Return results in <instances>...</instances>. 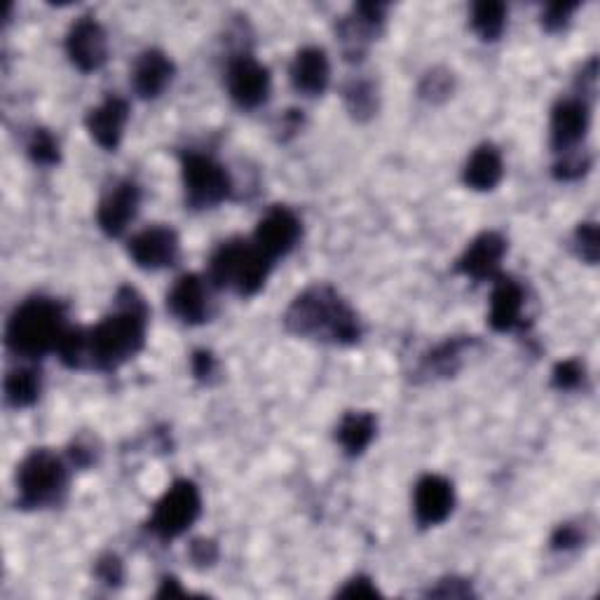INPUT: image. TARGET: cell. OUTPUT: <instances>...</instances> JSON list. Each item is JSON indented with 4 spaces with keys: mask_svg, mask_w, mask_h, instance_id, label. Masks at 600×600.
<instances>
[{
    "mask_svg": "<svg viewBox=\"0 0 600 600\" xmlns=\"http://www.w3.org/2000/svg\"><path fill=\"white\" fill-rule=\"evenodd\" d=\"M146 303L134 288H120L115 313L85 330V364L99 370H113L130 362L146 343Z\"/></svg>",
    "mask_w": 600,
    "mask_h": 600,
    "instance_id": "6da1fadb",
    "label": "cell"
},
{
    "mask_svg": "<svg viewBox=\"0 0 600 600\" xmlns=\"http://www.w3.org/2000/svg\"><path fill=\"white\" fill-rule=\"evenodd\" d=\"M284 326L294 336L334 345H352L362 338L357 313L326 284L309 286L296 296L286 309Z\"/></svg>",
    "mask_w": 600,
    "mask_h": 600,
    "instance_id": "7a4b0ae2",
    "label": "cell"
},
{
    "mask_svg": "<svg viewBox=\"0 0 600 600\" xmlns=\"http://www.w3.org/2000/svg\"><path fill=\"white\" fill-rule=\"evenodd\" d=\"M69 334L67 313L57 301L31 298L19 305L6 330V343L17 357L38 359L57 352Z\"/></svg>",
    "mask_w": 600,
    "mask_h": 600,
    "instance_id": "3957f363",
    "label": "cell"
},
{
    "mask_svg": "<svg viewBox=\"0 0 600 600\" xmlns=\"http://www.w3.org/2000/svg\"><path fill=\"white\" fill-rule=\"evenodd\" d=\"M271 267L273 258H267L254 242L233 240L221 244L212 256L210 277L216 286L235 288L240 296H254L271 275Z\"/></svg>",
    "mask_w": 600,
    "mask_h": 600,
    "instance_id": "277c9868",
    "label": "cell"
},
{
    "mask_svg": "<svg viewBox=\"0 0 600 600\" xmlns=\"http://www.w3.org/2000/svg\"><path fill=\"white\" fill-rule=\"evenodd\" d=\"M67 490V467L50 450H33L17 471V492L22 509L54 505Z\"/></svg>",
    "mask_w": 600,
    "mask_h": 600,
    "instance_id": "5b68a950",
    "label": "cell"
},
{
    "mask_svg": "<svg viewBox=\"0 0 600 600\" xmlns=\"http://www.w3.org/2000/svg\"><path fill=\"white\" fill-rule=\"evenodd\" d=\"M183 185L185 197H189V202L197 206V210L221 204L233 191L231 176H227L223 164L202 153L183 155Z\"/></svg>",
    "mask_w": 600,
    "mask_h": 600,
    "instance_id": "8992f818",
    "label": "cell"
},
{
    "mask_svg": "<svg viewBox=\"0 0 600 600\" xmlns=\"http://www.w3.org/2000/svg\"><path fill=\"white\" fill-rule=\"evenodd\" d=\"M200 511L202 498L197 486L193 481H176L155 505L151 528L162 540H174L197 521Z\"/></svg>",
    "mask_w": 600,
    "mask_h": 600,
    "instance_id": "52a82bcc",
    "label": "cell"
},
{
    "mask_svg": "<svg viewBox=\"0 0 600 600\" xmlns=\"http://www.w3.org/2000/svg\"><path fill=\"white\" fill-rule=\"evenodd\" d=\"M67 52L82 73H92L106 64L109 38L103 27L92 17H82L67 35Z\"/></svg>",
    "mask_w": 600,
    "mask_h": 600,
    "instance_id": "ba28073f",
    "label": "cell"
},
{
    "mask_svg": "<svg viewBox=\"0 0 600 600\" xmlns=\"http://www.w3.org/2000/svg\"><path fill=\"white\" fill-rule=\"evenodd\" d=\"M298 237H301L298 216L292 210H286V206H273V210L258 221L254 244L267 258L275 261L292 252Z\"/></svg>",
    "mask_w": 600,
    "mask_h": 600,
    "instance_id": "9c48e42d",
    "label": "cell"
},
{
    "mask_svg": "<svg viewBox=\"0 0 600 600\" xmlns=\"http://www.w3.org/2000/svg\"><path fill=\"white\" fill-rule=\"evenodd\" d=\"M128 252L143 271H162L179 258V235L172 227L153 225L130 240Z\"/></svg>",
    "mask_w": 600,
    "mask_h": 600,
    "instance_id": "30bf717a",
    "label": "cell"
},
{
    "mask_svg": "<svg viewBox=\"0 0 600 600\" xmlns=\"http://www.w3.org/2000/svg\"><path fill=\"white\" fill-rule=\"evenodd\" d=\"M227 90L242 109H256L271 94V73L252 57H237L227 67Z\"/></svg>",
    "mask_w": 600,
    "mask_h": 600,
    "instance_id": "8fae6325",
    "label": "cell"
},
{
    "mask_svg": "<svg viewBox=\"0 0 600 600\" xmlns=\"http://www.w3.org/2000/svg\"><path fill=\"white\" fill-rule=\"evenodd\" d=\"M141 204V189L134 181H120L113 189L103 195L96 221L99 227L109 237H118L128 231V225L136 218Z\"/></svg>",
    "mask_w": 600,
    "mask_h": 600,
    "instance_id": "7c38bea8",
    "label": "cell"
},
{
    "mask_svg": "<svg viewBox=\"0 0 600 600\" xmlns=\"http://www.w3.org/2000/svg\"><path fill=\"white\" fill-rule=\"evenodd\" d=\"M413 507H416V519L423 528L444 523L455 507L452 484L437 474L423 476L416 486V500H413Z\"/></svg>",
    "mask_w": 600,
    "mask_h": 600,
    "instance_id": "4fadbf2b",
    "label": "cell"
},
{
    "mask_svg": "<svg viewBox=\"0 0 600 600\" xmlns=\"http://www.w3.org/2000/svg\"><path fill=\"white\" fill-rule=\"evenodd\" d=\"M505 254H507V242L502 235L481 233L467 246V252L458 261V271L476 282L492 279L500 271Z\"/></svg>",
    "mask_w": 600,
    "mask_h": 600,
    "instance_id": "5bb4252c",
    "label": "cell"
},
{
    "mask_svg": "<svg viewBox=\"0 0 600 600\" xmlns=\"http://www.w3.org/2000/svg\"><path fill=\"white\" fill-rule=\"evenodd\" d=\"M589 130V106L584 99H566L551 115V141L558 153L572 151Z\"/></svg>",
    "mask_w": 600,
    "mask_h": 600,
    "instance_id": "9a60e30c",
    "label": "cell"
},
{
    "mask_svg": "<svg viewBox=\"0 0 600 600\" xmlns=\"http://www.w3.org/2000/svg\"><path fill=\"white\" fill-rule=\"evenodd\" d=\"M130 118V106L125 99L109 96L101 106L92 109L88 115V132L101 149L115 151L122 141Z\"/></svg>",
    "mask_w": 600,
    "mask_h": 600,
    "instance_id": "2e32d148",
    "label": "cell"
},
{
    "mask_svg": "<svg viewBox=\"0 0 600 600\" xmlns=\"http://www.w3.org/2000/svg\"><path fill=\"white\" fill-rule=\"evenodd\" d=\"M172 78H174L172 59L164 52H160V50L143 52L139 57V61H136L134 73H132L134 90L143 99L160 96L164 90L170 88Z\"/></svg>",
    "mask_w": 600,
    "mask_h": 600,
    "instance_id": "e0dca14e",
    "label": "cell"
},
{
    "mask_svg": "<svg viewBox=\"0 0 600 600\" xmlns=\"http://www.w3.org/2000/svg\"><path fill=\"white\" fill-rule=\"evenodd\" d=\"M167 305L174 317L185 324L204 322L206 313H210V298H206L204 282L197 275L179 277L167 296Z\"/></svg>",
    "mask_w": 600,
    "mask_h": 600,
    "instance_id": "ac0fdd59",
    "label": "cell"
},
{
    "mask_svg": "<svg viewBox=\"0 0 600 600\" xmlns=\"http://www.w3.org/2000/svg\"><path fill=\"white\" fill-rule=\"evenodd\" d=\"M523 305H526V294L519 282L513 279H500L492 288V298H490V326L500 334H507V330H513L516 326H521L523 317Z\"/></svg>",
    "mask_w": 600,
    "mask_h": 600,
    "instance_id": "d6986e66",
    "label": "cell"
},
{
    "mask_svg": "<svg viewBox=\"0 0 600 600\" xmlns=\"http://www.w3.org/2000/svg\"><path fill=\"white\" fill-rule=\"evenodd\" d=\"M330 64L322 48H303L292 64L294 88L307 96H317L328 88Z\"/></svg>",
    "mask_w": 600,
    "mask_h": 600,
    "instance_id": "ffe728a7",
    "label": "cell"
},
{
    "mask_svg": "<svg viewBox=\"0 0 600 600\" xmlns=\"http://www.w3.org/2000/svg\"><path fill=\"white\" fill-rule=\"evenodd\" d=\"M505 164L500 151L484 143L476 149L465 164V183L474 191H492L502 181Z\"/></svg>",
    "mask_w": 600,
    "mask_h": 600,
    "instance_id": "44dd1931",
    "label": "cell"
},
{
    "mask_svg": "<svg viewBox=\"0 0 600 600\" xmlns=\"http://www.w3.org/2000/svg\"><path fill=\"white\" fill-rule=\"evenodd\" d=\"M376 437V418L370 413H347L338 425V441L347 455H362Z\"/></svg>",
    "mask_w": 600,
    "mask_h": 600,
    "instance_id": "7402d4cb",
    "label": "cell"
},
{
    "mask_svg": "<svg viewBox=\"0 0 600 600\" xmlns=\"http://www.w3.org/2000/svg\"><path fill=\"white\" fill-rule=\"evenodd\" d=\"M40 397V374L31 366H17L6 378V399L14 408L33 406Z\"/></svg>",
    "mask_w": 600,
    "mask_h": 600,
    "instance_id": "603a6c76",
    "label": "cell"
},
{
    "mask_svg": "<svg viewBox=\"0 0 600 600\" xmlns=\"http://www.w3.org/2000/svg\"><path fill=\"white\" fill-rule=\"evenodd\" d=\"M507 24V6L495 3V0H484L476 3L471 10V27L484 40H498Z\"/></svg>",
    "mask_w": 600,
    "mask_h": 600,
    "instance_id": "cb8c5ba5",
    "label": "cell"
},
{
    "mask_svg": "<svg viewBox=\"0 0 600 600\" xmlns=\"http://www.w3.org/2000/svg\"><path fill=\"white\" fill-rule=\"evenodd\" d=\"M347 109L355 118H370L376 113V90L370 88V82H352L345 90Z\"/></svg>",
    "mask_w": 600,
    "mask_h": 600,
    "instance_id": "d4e9b609",
    "label": "cell"
},
{
    "mask_svg": "<svg viewBox=\"0 0 600 600\" xmlns=\"http://www.w3.org/2000/svg\"><path fill=\"white\" fill-rule=\"evenodd\" d=\"M467 340H448L444 345H439L437 349L429 355V368L437 370V374H455V368L460 364L462 349H465Z\"/></svg>",
    "mask_w": 600,
    "mask_h": 600,
    "instance_id": "484cf974",
    "label": "cell"
},
{
    "mask_svg": "<svg viewBox=\"0 0 600 600\" xmlns=\"http://www.w3.org/2000/svg\"><path fill=\"white\" fill-rule=\"evenodd\" d=\"M29 155L35 164L50 167V164L59 162V143L48 130H35L29 141Z\"/></svg>",
    "mask_w": 600,
    "mask_h": 600,
    "instance_id": "4316f807",
    "label": "cell"
},
{
    "mask_svg": "<svg viewBox=\"0 0 600 600\" xmlns=\"http://www.w3.org/2000/svg\"><path fill=\"white\" fill-rule=\"evenodd\" d=\"M584 380V366L574 362V359H566L561 364H556L553 368V385L558 389H574L582 385Z\"/></svg>",
    "mask_w": 600,
    "mask_h": 600,
    "instance_id": "83f0119b",
    "label": "cell"
},
{
    "mask_svg": "<svg viewBox=\"0 0 600 600\" xmlns=\"http://www.w3.org/2000/svg\"><path fill=\"white\" fill-rule=\"evenodd\" d=\"M577 250H579V254H582L584 261H589V263L598 261L600 244H598V225L596 223H582L577 227Z\"/></svg>",
    "mask_w": 600,
    "mask_h": 600,
    "instance_id": "f1b7e54d",
    "label": "cell"
},
{
    "mask_svg": "<svg viewBox=\"0 0 600 600\" xmlns=\"http://www.w3.org/2000/svg\"><path fill=\"white\" fill-rule=\"evenodd\" d=\"M589 164H591L589 155H579V153L568 151V153H563V160L556 164V176L563 179V181H574L582 174H587Z\"/></svg>",
    "mask_w": 600,
    "mask_h": 600,
    "instance_id": "f546056e",
    "label": "cell"
},
{
    "mask_svg": "<svg viewBox=\"0 0 600 600\" xmlns=\"http://www.w3.org/2000/svg\"><path fill=\"white\" fill-rule=\"evenodd\" d=\"M96 577L101 579L103 584L118 587V584L122 582V577H125V570H122L120 558L113 556V553L99 558V563H96Z\"/></svg>",
    "mask_w": 600,
    "mask_h": 600,
    "instance_id": "4dcf8cb0",
    "label": "cell"
},
{
    "mask_svg": "<svg viewBox=\"0 0 600 600\" xmlns=\"http://www.w3.org/2000/svg\"><path fill=\"white\" fill-rule=\"evenodd\" d=\"M577 10V3H553L545 10L542 14V27L547 31H561L566 24L570 14Z\"/></svg>",
    "mask_w": 600,
    "mask_h": 600,
    "instance_id": "1f68e13d",
    "label": "cell"
},
{
    "mask_svg": "<svg viewBox=\"0 0 600 600\" xmlns=\"http://www.w3.org/2000/svg\"><path fill=\"white\" fill-rule=\"evenodd\" d=\"M378 587L370 582L368 577H355V579H349V582L338 591V596L343 598H374L378 596Z\"/></svg>",
    "mask_w": 600,
    "mask_h": 600,
    "instance_id": "d6a6232c",
    "label": "cell"
},
{
    "mask_svg": "<svg viewBox=\"0 0 600 600\" xmlns=\"http://www.w3.org/2000/svg\"><path fill=\"white\" fill-rule=\"evenodd\" d=\"M582 540H584V535L579 532V528L566 523V526H561L553 532L551 545H553V549H572L577 545H582Z\"/></svg>",
    "mask_w": 600,
    "mask_h": 600,
    "instance_id": "836d02e7",
    "label": "cell"
},
{
    "mask_svg": "<svg viewBox=\"0 0 600 600\" xmlns=\"http://www.w3.org/2000/svg\"><path fill=\"white\" fill-rule=\"evenodd\" d=\"M429 596L465 598V596H471V587L467 582H462V579H444V582H439V587L429 589Z\"/></svg>",
    "mask_w": 600,
    "mask_h": 600,
    "instance_id": "e575fe53",
    "label": "cell"
},
{
    "mask_svg": "<svg viewBox=\"0 0 600 600\" xmlns=\"http://www.w3.org/2000/svg\"><path fill=\"white\" fill-rule=\"evenodd\" d=\"M423 94L429 99L437 96H448L450 94V78L448 75H439L437 71L429 73L423 82Z\"/></svg>",
    "mask_w": 600,
    "mask_h": 600,
    "instance_id": "d590c367",
    "label": "cell"
},
{
    "mask_svg": "<svg viewBox=\"0 0 600 600\" xmlns=\"http://www.w3.org/2000/svg\"><path fill=\"white\" fill-rule=\"evenodd\" d=\"M191 556H193V561L200 563V566H212V563L216 561L218 549H216V545L210 542V540H197V542H193Z\"/></svg>",
    "mask_w": 600,
    "mask_h": 600,
    "instance_id": "8d00e7d4",
    "label": "cell"
},
{
    "mask_svg": "<svg viewBox=\"0 0 600 600\" xmlns=\"http://www.w3.org/2000/svg\"><path fill=\"white\" fill-rule=\"evenodd\" d=\"M214 370H216V362H214V357L210 355V352H195V355H193V374L197 376V378H210V376H214Z\"/></svg>",
    "mask_w": 600,
    "mask_h": 600,
    "instance_id": "74e56055",
    "label": "cell"
},
{
    "mask_svg": "<svg viewBox=\"0 0 600 600\" xmlns=\"http://www.w3.org/2000/svg\"><path fill=\"white\" fill-rule=\"evenodd\" d=\"M181 593H183V591H181V587L176 584V579H164L162 589L157 591L160 598H164V596H181Z\"/></svg>",
    "mask_w": 600,
    "mask_h": 600,
    "instance_id": "f35d334b",
    "label": "cell"
}]
</instances>
